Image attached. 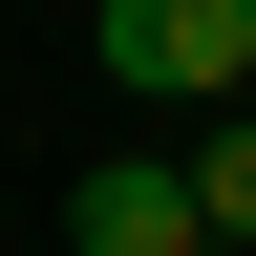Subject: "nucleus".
<instances>
[{"label":"nucleus","instance_id":"f257e3e1","mask_svg":"<svg viewBox=\"0 0 256 256\" xmlns=\"http://www.w3.org/2000/svg\"><path fill=\"white\" fill-rule=\"evenodd\" d=\"M107 86H150V107H235V86H256V0H107Z\"/></svg>","mask_w":256,"mask_h":256},{"label":"nucleus","instance_id":"f03ea898","mask_svg":"<svg viewBox=\"0 0 256 256\" xmlns=\"http://www.w3.org/2000/svg\"><path fill=\"white\" fill-rule=\"evenodd\" d=\"M64 256H214V235H192V171H171V150H107V171L64 192Z\"/></svg>","mask_w":256,"mask_h":256},{"label":"nucleus","instance_id":"7ed1b4c3","mask_svg":"<svg viewBox=\"0 0 256 256\" xmlns=\"http://www.w3.org/2000/svg\"><path fill=\"white\" fill-rule=\"evenodd\" d=\"M171 171H192V235H214V256H256V128H235V107H192V150H171Z\"/></svg>","mask_w":256,"mask_h":256}]
</instances>
